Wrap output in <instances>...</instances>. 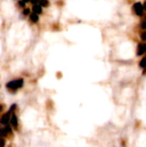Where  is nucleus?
Segmentation results:
<instances>
[{"instance_id":"obj_16","label":"nucleus","mask_w":146,"mask_h":147,"mask_svg":"<svg viewBox=\"0 0 146 147\" xmlns=\"http://www.w3.org/2000/svg\"><path fill=\"white\" fill-rule=\"evenodd\" d=\"M141 28H142L143 29H146V22L145 21H144V20H143V22H141Z\"/></svg>"},{"instance_id":"obj_17","label":"nucleus","mask_w":146,"mask_h":147,"mask_svg":"<svg viewBox=\"0 0 146 147\" xmlns=\"http://www.w3.org/2000/svg\"><path fill=\"white\" fill-rule=\"evenodd\" d=\"M29 13H30V10H29L28 9H25L23 10V14H24V15H26V16H28Z\"/></svg>"},{"instance_id":"obj_15","label":"nucleus","mask_w":146,"mask_h":147,"mask_svg":"<svg viewBox=\"0 0 146 147\" xmlns=\"http://www.w3.org/2000/svg\"><path fill=\"white\" fill-rule=\"evenodd\" d=\"M140 36H141V39H142L144 41H146V32H143V33L140 34Z\"/></svg>"},{"instance_id":"obj_5","label":"nucleus","mask_w":146,"mask_h":147,"mask_svg":"<svg viewBox=\"0 0 146 147\" xmlns=\"http://www.w3.org/2000/svg\"><path fill=\"white\" fill-rule=\"evenodd\" d=\"M133 12H134L137 16H142L144 15V10H145V9H144L143 4H142L141 3L138 2V3H134V5H133Z\"/></svg>"},{"instance_id":"obj_3","label":"nucleus","mask_w":146,"mask_h":147,"mask_svg":"<svg viewBox=\"0 0 146 147\" xmlns=\"http://www.w3.org/2000/svg\"><path fill=\"white\" fill-rule=\"evenodd\" d=\"M9 125L14 130V132H19L20 131V123H19V118L17 116L16 113H12L10 121H9Z\"/></svg>"},{"instance_id":"obj_1","label":"nucleus","mask_w":146,"mask_h":147,"mask_svg":"<svg viewBox=\"0 0 146 147\" xmlns=\"http://www.w3.org/2000/svg\"><path fill=\"white\" fill-rule=\"evenodd\" d=\"M24 86V79L22 78H18L10 80L5 84V88L7 91L10 94H15L18 90L22 89Z\"/></svg>"},{"instance_id":"obj_21","label":"nucleus","mask_w":146,"mask_h":147,"mask_svg":"<svg viewBox=\"0 0 146 147\" xmlns=\"http://www.w3.org/2000/svg\"><path fill=\"white\" fill-rule=\"evenodd\" d=\"M2 138V126H0V139Z\"/></svg>"},{"instance_id":"obj_14","label":"nucleus","mask_w":146,"mask_h":147,"mask_svg":"<svg viewBox=\"0 0 146 147\" xmlns=\"http://www.w3.org/2000/svg\"><path fill=\"white\" fill-rule=\"evenodd\" d=\"M4 109H5V105L3 103H0V115L4 111Z\"/></svg>"},{"instance_id":"obj_10","label":"nucleus","mask_w":146,"mask_h":147,"mask_svg":"<svg viewBox=\"0 0 146 147\" xmlns=\"http://www.w3.org/2000/svg\"><path fill=\"white\" fill-rule=\"evenodd\" d=\"M33 10H34V13L35 14H40L42 11V9L40 5H34L33 8Z\"/></svg>"},{"instance_id":"obj_20","label":"nucleus","mask_w":146,"mask_h":147,"mask_svg":"<svg viewBox=\"0 0 146 147\" xmlns=\"http://www.w3.org/2000/svg\"><path fill=\"white\" fill-rule=\"evenodd\" d=\"M57 77H58V78H59V79H60V78H61V77H62L61 73H60V72H59V73L57 74Z\"/></svg>"},{"instance_id":"obj_12","label":"nucleus","mask_w":146,"mask_h":147,"mask_svg":"<svg viewBox=\"0 0 146 147\" xmlns=\"http://www.w3.org/2000/svg\"><path fill=\"white\" fill-rule=\"evenodd\" d=\"M7 145V140L3 138L0 139V147H6Z\"/></svg>"},{"instance_id":"obj_11","label":"nucleus","mask_w":146,"mask_h":147,"mask_svg":"<svg viewBox=\"0 0 146 147\" xmlns=\"http://www.w3.org/2000/svg\"><path fill=\"white\" fill-rule=\"evenodd\" d=\"M30 20H31L32 22H38V20H39V16H38V15H37V14H35V13H32V14H30Z\"/></svg>"},{"instance_id":"obj_8","label":"nucleus","mask_w":146,"mask_h":147,"mask_svg":"<svg viewBox=\"0 0 146 147\" xmlns=\"http://www.w3.org/2000/svg\"><path fill=\"white\" fill-rule=\"evenodd\" d=\"M17 109H18V105H17L16 103H13V104H11V106L9 107V111L12 114V113H16V112H17Z\"/></svg>"},{"instance_id":"obj_2","label":"nucleus","mask_w":146,"mask_h":147,"mask_svg":"<svg viewBox=\"0 0 146 147\" xmlns=\"http://www.w3.org/2000/svg\"><path fill=\"white\" fill-rule=\"evenodd\" d=\"M2 138L5 139L7 141H12L15 138L14 130L10 127V125L2 126Z\"/></svg>"},{"instance_id":"obj_4","label":"nucleus","mask_w":146,"mask_h":147,"mask_svg":"<svg viewBox=\"0 0 146 147\" xmlns=\"http://www.w3.org/2000/svg\"><path fill=\"white\" fill-rule=\"evenodd\" d=\"M10 117H11V113L9 110L3 111L0 115V126L9 125V121H10Z\"/></svg>"},{"instance_id":"obj_6","label":"nucleus","mask_w":146,"mask_h":147,"mask_svg":"<svg viewBox=\"0 0 146 147\" xmlns=\"http://www.w3.org/2000/svg\"><path fill=\"white\" fill-rule=\"evenodd\" d=\"M146 53V43L145 42H140L139 43L137 47V55L138 56H142Z\"/></svg>"},{"instance_id":"obj_22","label":"nucleus","mask_w":146,"mask_h":147,"mask_svg":"<svg viewBox=\"0 0 146 147\" xmlns=\"http://www.w3.org/2000/svg\"><path fill=\"white\" fill-rule=\"evenodd\" d=\"M22 1H23L24 3H28V1H30V0H22Z\"/></svg>"},{"instance_id":"obj_13","label":"nucleus","mask_w":146,"mask_h":147,"mask_svg":"<svg viewBox=\"0 0 146 147\" xmlns=\"http://www.w3.org/2000/svg\"><path fill=\"white\" fill-rule=\"evenodd\" d=\"M39 2L40 3V5L43 6V7H46L48 5V3H49L47 0H40Z\"/></svg>"},{"instance_id":"obj_7","label":"nucleus","mask_w":146,"mask_h":147,"mask_svg":"<svg viewBox=\"0 0 146 147\" xmlns=\"http://www.w3.org/2000/svg\"><path fill=\"white\" fill-rule=\"evenodd\" d=\"M45 105H46V109L47 110L51 111V110L54 109L55 103H54L53 100H52V99H47V100H46V104H45Z\"/></svg>"},{"instance_id":"obj_19","label":"nucleus","mask_w":146,"mask_h":147,"mask_svg":"<svg viewBox=\"0 0 146 147\" xmlns=\"http://www.w3.org/2000/svg\"><path fill=\"white\" fill-rule=\"evenodd\" d=\"M30 1H31V3H32L35 4V3H37L40 0H30Z\"/></svg>"},{"instance_id":"obj_9","label":"nucleus","mask_w":146,"mask_h":147,"mask_svg":"<svg viewBox=\"0 0 146 147\" xmlns=\"http://www.w3.org/2000/svg\"><path fill=\"white\" fill-rule=\"evenodd\" d=\"M139 66L141 67V68H143L144 69V71H145V73L146 72V56L145 57H144L141 60H140V62H139Z\"/></svg>"},{"instance_id":"obj_18","label":"nucleus","mask_w":146,"mask_h":147,"mask_svg":"<svg viewBox=\"0 0 146 147\" xmlns=\"http://www.w3.org/2000/svg\"><path fill=\"white\" fill-rule=\"evenodd\" d=\"M19 5H21L22 7H24V6H25V3H24L23 1H20V2H19Z\"/></svg>"}]
</instances>
